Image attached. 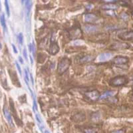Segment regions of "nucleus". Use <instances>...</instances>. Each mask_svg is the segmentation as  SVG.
Returning a JSON list of instances; mask_svg holds the SVG:
<instances>
[{"instance_id": "8", "label": "nucleus", "mask_w": 133, "mask_h": 133, "mask_svg": "<svg viewBox=\"0 0 133 133\" xmlns=\"http://www.w3.org/2000/svg\"><path fill=\"white\" fill-rule=\"evenodd\" d=\"M129 58L124 56H116L113 59L112 62L116 65H125L127 63H129Z\"/></svg>"}, {"instance_id": "36", "label": "nucleus", "mask_w": 133, "mask_h": 133, "mask_svg": "<svg viewBox=\"0 0 133 133\" xmlns=\"http://www.w3.org/2000/svg\"><path fill=\"white\" fill-rule=\"evenodd\" d=\"M2 47V44H1V42H0V48Z\"/></svg>"}, {"instance_id": "17", "label": "nucleus", "mask_w": 133, "mask_h": 133, "mask_svg": "<svg viewBox=\"0 0 133 133\" xmlns=\"http://www.w3.org/2000/svg\"><path fill=\"white\" fill-rule=\"evenodd\" d=\"M101 115L99 112H95L91 114V120L92 121H97L100 119Z\"/></svg>"}, {"instance_id": "37", "label": "nucleus", "mask_w": 133, "mask_h": 133, "mask_svg": "<svg viewBox=\"0 0 133 133\" xmlns=\"http://www.w3.org/2000/svg\"><path fill=\"white\" fill-rule=\"evenodd\" d=\"M0 96H1V91H0Z\"/></svg>"}, {"instance_id": "1", "label": "nucleus", "mask_w": 133, "mask_h": 133, "mask_svg": "<svg viewBox=\"0 0 133 133\" xmlns=\"http://www.w3.org/2000/svg\"><path fill=\"white\" fill-rule=\"evenodd\" d=\"M71 65V61L67 57H63L61 59L57 66V71L59 75L65 73Z\"/></svg>"}, {"instance_id": "20", "label": "nucleus", "mask_w": 133, "mask_h": 133, "mask_svg": "<svg viewBox=\"0 0 133 133\" xmlns=\"http://www.w3.org/2000/svg\"><path fill=\"white\" fill-rule=\"evenodd\" d=\"M84 132L85 133H97V130L94 128H87V129H84Z\"/></svg>"}, {"instance_id": "2", "label": "nucleus", "mask_w": 133, "mask_h": 133, "mask_svg": "<svg viewBox=\"0 0 133 133\" xmlns=\"http://www.w3.org/2000/svg\"><path fill=\"white\" fill-rule=\"evenodd\" d=\"M128 82L127 77L124 75H119L112 78L109 81V85L112 87H120L125 85Z\"/></svg>"}, {"instance_id": "29", "label": "nucleus", "mask_w": 133, "mask_h": 133, "mask_svg": "<svg viewBox=\"0 0 133 133\" xmlns=\"http://www.w3.org/2000/svg\"><path fill=\"white\" fill-rule=\"evenodd\" d=\"M93 7H94V5H92V4H88L87 5V9H89V10H90V9H92V8H93Z\"/></svg>"}, {"instance_id": "19", "label": "nucleus", "mask_w": 133, "mask_h": 133, "mask_svg": "<svg viewBox=\"0 0 133 133\" xmlns=\"http://www.w3.org/2000/svg\"><path fill=\"white\" fill-rule=\"evenodd\" d=\"M73 44L75 46H82L85 44V42L83 41V40L81 39H76L73 41Z\"/></svg>"}, {"instance_id": "24", "label": "nucleus", "mask_w": 133, "mask_h": 133, "mask_svg": "<svg viewBox=\"0 0 133 133\" xmlns=\"http://www.w3.org/2000/svg\"><path fill=\"white\" fill-rule=\"evenodd\" d=\"M35 118H36L38 124H43L42 118H41L40 115H39V114H36V115H35Z\"/></svg>"}, {"instance_id": "16", "label": "nucleus", "mask_w": 133, "mask_h": 133, "mask_svg": "<svg viewBox=\"0 0 133 133\" xmlns=\"http://www.w3.org/2000/svg\"><path fill=\"white\" fill-rule=\"evenodd\" d=\"M0 22H1L2 26L3 27V29H4V31H6L7 26L6 23H5V15L3 13L0 16Z\"/></svg>"}, {"instance_id": "4", "label": "nucleus", "mask_w": 133, "mask_h": 133, "mask_svg": "<svg viewBox=\"0 0 133 133\" xmlns=\"http://www.w3.org/2000/svg\"><path fill=\"white\" fill-rule=\"evenodd\" d=\"M130 47L129 44L123 42H116L110 46V49L112 50H124Z\"/></svg>"}, {"instance_id": "7", "label": "nucleus", "mask_w": 133, "mask_h": 133, "mask_svg": "<svg viewBox=\"0 0 133 133\" xmlns=\"http://www.w3.org/2000/svg\"><path fill=\"white\" fill-rule=\"evenodd\" d=\"M133 33L132 31H124L119 33L118 35V37L121 40H125V41H130L132 39Z\"/></svg>"}, {"instance_id": "30", "label": "nucleus", "mask_w": 133, "mask_h": 133, "mask_svg": "<svg viewBox=\"0 0 133 133\" xmlns=\"http://www.w3.org/2000/svg\"><path fill=\"white\" fill-rule=\"evenodd\" d=\"M11 46H12V48H13V50H14V53H17V48L16 47H15V45H14V44H11Z\"/></svg>"}, {"instance_id": "11", "label": "nucleus", "mask_w": 133, "mask_h": 133, "mask_svg": "<svg viewBox=\"0 0 133 133\" xmlns=\"http://www.w3.org/2000/svg\"><path fill=\"white\" fill-rule=\"evenodd\" d=\"M49 51L50 53H51L52 55H56L57 53H58V52H59V47L56 41H53V40L51 41V45H50Z\"/></svg>"}, {"instance_id": "3", "label": "nucleus", "mask_w": 133, "mask_h": 133, "mask_svg": "<svg viewBox=\"0 0 133 133\" xmlns=\"http://www.w3.org/2000/svg\"><path fill=\"white\" fill-rule=\"evenodd\" d=\"M113 57V54L111 53H102L99 54L97 57V61L98 63L106 62L110 60Z\"/></svg>"}, {"instance_id": "12", "label": "nucleus", "mask_w": 133, "mask_h": 133, "mask_svg": "<svg viewBox=\"0 0 133 133\" xmlns=\"http://www.w3.org/2000/svg\"><path fill=\"white\" fill-rule=\"evenodd\" d=\"M84 30L87 33H93L98 31V27L94 25H86L84 27Z\"/></svg>"}, {"instance_id": "35", "label": "nucleus", "mask_w": 133, "mask_h": 133, "mask_svg": "<svg viewBox=\"0 0 133 133\" xmlns=\"http://www.w3.org/2000/svg\"><path fill=\"white\" fill-rule=\"evenodd\" d=\"M0 14H2V5H1V2H0Z\"/></svg>"}, {"instance_id": "9", "label": "nucleus", "mask_w": 133, "mask_h": 133, "mask_svg": "<svg viewBox=\"0 0 133 133\" xmlns=\"http://www.w3.org/2000/svg\"><path fill=\"white\" fill-rule=\"evenodd\" d=\"M84 19L85 21H86L87 23H96L98 20V17L95 15V14H85L84 16Z\"/></svg>"}, {"instance_id": "23", "label": "nucleus", "mask_w": 133, "mask_h": 133, "mask_svg": "<svg viewBox=\"0 0 133 133\" xmlns=\"http://www.w3.org/2000/svg\"><path fill=\"white\" fill-rule=\"evenodd\" d=\"M33 97V112H36V111L37 110V103H36V100H35V97L33 95H32Z\"/></svg>"}, {"instance_id": "27", "label": "nucleus", "mask_w": 133, "mask_h": 133, "mask_svg": "<svg viewBox=\"0 0 133 133\" xmlns=\"http://www.w3.org/2000/svg\"><path fill=\"white\" fill-rule=\"evenodd\" d=\"M23 56H24L25 59L26 61H28V56H27V51H26V49H23Z\"/></svg>"}, {"instance_id": "32", "label": "nucleus", "mask_w": 133, "mask_h": 133, "mask_svg": "<svg viewBox=\"0 0 133 133\" xmlns=\"http://www.w3.org/2000/svg\"><path fill=\"white\" fill-rule=\"evenodd\" d=\"M28 48H29V52H31L32 51V44L31 43L28 44Z\"/></svg>"}, {"instance_id": "34", "label": "nucleus", "mask_w": 133, "mask_h": 133, "mask_svg": "<svg viewBox=\"0 0 133 133\" xmlns=\"http://www.w3.org/2000/svg\"><path fill=\"white\" fill-rule=\"evenodd\" d=\"M18 59H19V62L23 64V59H22V57H20V56H19V57Z\"/></svg>"}, {"instance_id": "6", "label": "nucleus", "mask_w": 133, "mask_h": 133, "mask_svg": "<svg viewBox=\"0 0 133 133\" xmlns=\"http://www.w3.org/2000/svg\"><path fill=\"white\" fill-rule=\"evenodd\" d=\"M85 95L92 101H96L98 100L101 95H100L99 91H98L97 90H93V91L85 92Z\"/></svg>"}, {"instance_id": "33", "label": "nucleus", "mask_w": 133, "mask_h": 133, "mask_svg": "<svg viewBox=\"0 0 133 133\" xmlns=\"http://www.w3.org/2000/svg\"><path fill=\"white\" fill-rule=\"evenodd\" d=\"M30 78H31V83L32 85H34V81H33V76H32L31 74H30Z\"/></svg>"}, {"instance_id": "22", "label": "nucleus", "mask_w": 133, "mask_h": 133, "mask_svg": "<svg viewBox=\"0 0 133 133\" xmlns=\"http://www.w3.org/2000/svg\"><path fill=\"white\" fill-rule=\"evenodd\" d=\"M5 10H6L7 15L8 17L10 16V10H9V3H8V1H5Z\"/></svg>"}, {"instance_id": "5", "label": "nucleus", "mask_w": 133, "mask_h": 133, "mask_svg": "<svg viewBox=\"0 0 133 133\" xmlns=\"http://www.w3.org/2000/svg\"><path fill=\"white\" fill-rule=\"evenodd\" d=\"M82 35V32L79 28H73L69 31V35L71 39L76 40L78 38L81 37Z\"/></svg>"}, {"instance_id": "10", "label": "nucleus", "mask_w": 133, "mask_h": 133, "mask_svg": "<svg viewBox=\"0 0 133 133\" xmlns=\"http://www.w3.org/2000/svg\"><path fill=\"white\" fill-rule=\"evenodd\" d=\"M3 114H4V116L5 119H6L7 122L8 124L11 126V127H14V124H13V120L11 118V115L10 112H9V109L5 105L3 107Z\"/></svg>"}, {"instance_id": "13", "label": "nucleus", "mask_w": 133, "mask_h": 133, "mask_svg": "<svg viewBox=\"0 0 133 133\" xmlns=\"http://www.w3.org/2000/svg\"><path fill=\"white\" fill-rule=\"evenodd\" d=\"M73 121L75 122H77V123H81L82 121H84L85 120V115L84 113H77L76 115H75L74 116L72 117Z\"/></svg>"}, {"instance_id": "21", "label": "nucleus", "mask_w": 133, "mask_h": 133, "mask_svg": "<svg viewBox=\"0 0 133 133\" xmlns=\"http://www.w3.org/2000/svg\"><path fill=\"white\" fill-rule=\"evenodd\" d=\"M17 39H18V42L20 45H22L23 42V35L22 33H19L17 35Z\"/></svg>"}, {"instance_id": "28", "label": "nucleus", "mask_w": 133, "mask_h": 133, "mask_svg": "<svg viewBox=\"0 0 133 133\" xmlns=\"http://www.w3.org/2000/svg\"><path fill=\"white\" fill-rule=\"evenodd\" d=\"M15 64H16V66L17 68V70L19 71V73L20 75H22V73H21V66H20V65H19V63L17 62L15 63Z\"/></svg>"}, {"instance_id": "14", "label": "nucleus", "mask_w": 133, "mask_h": 133, "mask_svg": "<svg viewBox=\"0 0 133 133\" xmlns=\"http://www.w3.org/2000/svg\"><path fill=\"white\" fill-rule=\"evenodd\" d=\"M116 94V91H107L103 92L101 95H100V97L98 99L99 100H103L105 98H108V97H112V96L115 95Z\"/></svg>"}, {"instance_id": "15", "label": "nucleus", "mask_w": 133, "mask_h": 133, "mask_svg": "<svg viewBox=\"0 0 133 133\" xmlns=\"http://www.w3.org/2000/svg\"><path fill=\"white\" fill-rule=\"evenodd\" d=\"M103 9H105V10H114V9H116L118 8V6L116 5L111 4V3H107V4L103 5L101 7Z\"/></svg>"}, {"instance_id": "31", "label": "nucleus", "mask_w": 133, "mask_h": 133, "mask_svg": "<svg viewBox=\"0 0 133 133\" xmlns=\"http://www.w3.org/2000/svg\"><path fill=\"white\" fill-rule=\"evenodd\" d=\"M112 133H124V131L123 130H115V131H112Z\"/></svg>"}, {"instance_id": "18", "label": "nucleus", "mask_w": 133, "mask_h": 133, "mask_svg": "<svg viewBox=\"0 0 133 133\" xmlns=\"http://www.w3.org/2000/svg\"><path fill=\"white\" fill-rule=\"evenodd\" d=\"M91 60H92V57L90 56V55H87V56H85L84 57L82 58L80 61L81 63H87L90 62Z\"/></svg>"}, {"instance_id": "26", "label": "nucleus", "mask_w": 133, "mask_h": 133, "mask_svg": "<svg viewBox=\"0 0 133 133\" xmlns=\"http://www.w3.org/2000/svg\"><path fill=\"white\" fill-rule=\"evenodd\" d=\"M121 17H122V19L124 20H128V19H129V15H127L126 13H123V14H121Z\"/></svg>"}, {"instance_id": "25", "label": "nucleus", "mask_w": 133, "mask_h": 133, "mask_svg": "<svg viewBox=\"0 0 133 133\" xmlns=\"http://www.w3.org/2000/svg\"><path fill=\"white\" fill-rule=\"evenodd\" d=\"M31 44H32V51H31V52H33V57H35V50H36V49H35V43H34V41H33Z\"/></svg>"}]
</instances>
